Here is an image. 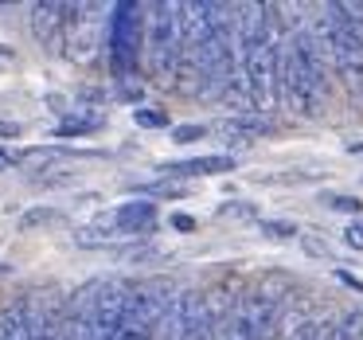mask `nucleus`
<instances>
[{"instance_id":"1","label":"nucleus","mask_w":363,"mask_h":340,"mask_svg":"<svg viewBox=\"0 0 363 340\" xmlns=\"http://www.w3.org/2000/svg\"><path fill=\"white\" fill-rule=\"evenodd\" d=\"M227 4H184V43L176 87L203 98H230L238 82V20Z\"/></svg>"},{"instance_id":"2","label":"nucleus","mask_w":363,"mask_h":340,"mask_svg":"<svg viewBox=\"0 0 363 340\" xmlns=\"http://www.w3.org/2000/svg\"><path fill=\"white\" fill-rule=\"evenodd\" d=\"M238 82L250 114H266L281 98V43L285 24L274 4L238 9Z\"/></svg>"},{"instance_id":"3","label":"nucleus","mask_w":363,"mask_h":340,"mask_svg":"<svg viewBox=\"0 0 363 340\" xmlns=\"http://www.w3.org/2000/svg\"><path fill=\"white\" fill-rule=\"evenodd\" d=\"M328 55L313 28H285L281 43V98L301 114H316L328 94Z\"/></svg>"},{"instance_id":"4","label":"nucleus","mask_w":363,"mask_h":340,"mask_svg":"<svg viewBox=\"0 0 363 340\" xmlns=\"http://www.w3.org/2000/svg\"><path fill=\"white\" fill-rule=\"evenodd\" d=\"M316 40L340 79L352 90H363V4H324Z\"/></svg>"},{"instance_id":"5","label":"nucleus","mask_w":363,"mask_h":340,"mask_svg":"<svg viewBox=\"0 0 363 340\" xmlns=\"http://www.w3.org/2000/svg\"><path fill=\"white\" fill-rule=\"evenodd\" d=\"M281 313H285V290L254 285L223 309L215 340H269L274 329H281Z\"/></svg>"},{"instance_id":"6","label":"nucleus","mask_w":363,"mask_h":340,"mask_svg":"<svg viewBox=\"0 0 363 340\" xmlns=\"http://www.w3.org/2000/svg\"><path fill=\"white\" fill-rule=\"evenodd\" d=\"M172 309H176V293L168 282H160V278L133 282L125 313H121L110 340H160L164 324L172 321Z\"/></svg>"},{"instance_id":"7","label":"nucleus","mask_w":363,"mask_h":340,"mask_svg":"<svg viewBox=\"0 0 363 340\" xmlns=\"http://www.w3.org/2000/svg\"><path fill=\"white\" fill-rule=\"evenodd\" d=\"M145 32H149V20H145V4L133 0H121L110 9V71L118 82H133L141 71V55H145Z\"/></svg>"},{"instance_id":"8","label":"nucleus","mask_w":363,"mask_h":340,"mask_svg":"<svg viewBox=\"0 0 363 340\" xmlns=\"http://www.w3.org/2000/svg\"><path fill=\"white\" fill-rule=\"evenodd\" d=\"M180 43H184V4H152L149 32H145V51H149L152 79L164 82V87H176Z\"/></svg>"},{"instance_id":"9","label":"nucleus","mask_w":363,"mask_h":340,"mask_svg":"<svg viewBox=\"0 0 363 340\" xmlns=\"http://www.w3.org/2000/svg\"><path fill=\"white\" fill-rule=\"evenodd\" d=\"M219 321H223V309L215 305L211 293L191 290L184 297H176L172 321H168V340H215Z\"/></svg>"},{"instance_id":"10","label":"nucleus","mask_w":363,"mask_h":340,"mask_svg":"<svg viewBox=\"0 0 363 340\" xmlns=\"http://www.w3.org/2000/svg\"><path fill=\"white\" fill-rule=\"evenodd\" d=\"M98 48H102V9L98 4H67V28L59 55L74 59V63H90Z\"/></svg>"},{"instance_id":"11","label":"nucleus","mask_w":363,"mask_h":340,"mask_svg":"<svg viewBox=\"0 0 363 340\" xmlns=\"http://www.w3.org/2000/svg\"><path fill=\"white\" fill-rule=\"evenodd\" d=\"M106 219L113 223V231L125 238H141L149 235L152 227H157V204H149V199H129V204L113 207Z\"/></svg>"},{"instance_id":"12","label":"nucleus","mask_w":363,"mask_h":340,"mask_svg":"<svg viewBox=\"0 0 363 340\" xmlns=\"http://www.w3.org/2000/svg\"><path fill=\"white\" fill-rule=\"evenodd\" d=\"M63 28H67V4H51V0L32 4V32L48 51L63 48Z\"/></svg>"},{"instance_id":"13","label":"nucleus","mask_w":363,"mask_h":340,"mask_svg":"<svg viewBox=\"0 0 363 340\" xmlns=\"http://www.w3.org/2000/svg\"><path fill=\"white\" fill-rule=\"evenodd\" d=\"M235 157L227 153H211V157H191V160H172V165H160L157 172L168 180H188V176H211V172H230Z\"/></svg>"},{"instance_id":"14","label":"nucleus","mask_w":363,"mask_h":340,"mask_svg":"<svg viewBox=\"0 0 363 340\" xmlns=\"http://www.w3.org/2000/svg\"><path fill=\"white\" fill-rule=\"evenodd\" d=\"M28 321H32V340H74L71 324H67V313H59V309L28 305Z\"/></svg>"},{"instance_id":"15","label":"nucleus","mask_w":363,"mask_h":340,"mask_svg":"<svg viewBox=\"0 0 363 340\" xmlns=\"http://www.w3.org/2000/svg\"><path fill=\"white\" fill-rule=\"evenodd\" d=\"M207 129H219V133L235 137V141H250V137L269 133V121H262V118H227V121H215V126H207Z\"/></svg>"},{"instance_id":"16","label":"nucleus","mask_w":363,"mask_h":340,"mask_svg":"<svg viewBox=\"0 0 363 340\" xmlns=\"http://www.w3.org/2000/svg\"><path fill=\"white\" fill-rule=\"evenodd\" d=\"M102 114H71V118L59 126V137H82V133H94V129H102Z\"/></svg>"},{"instance_id":"17","label":"nucleus","mask_w":363,"mask_h":340,"mask_svg":"<svg viewBox=\"0 0 363 340\" xmlns=\"http://www.w3.org/2000/svg\"><path fill=\"white\" fill-rule=\"evenodd\" d=\"M320 204L332 207V212H344V215H359L363 212V199L359 196H347V192H324Z\"/></svg>"},{"instance_id":"18","label":"nucleus","mask_w":363,"mask_h":340,"mask_svg":"<svg viewBox=\"0 0 363 340\" xmlns=\"http://www.w3.org/2000/svg\"><path fill=\"white\" fill-rule=\"evenodd\" d=\"M274 340H320V324H313V321H297V324H289V329L274 332Z\"/></svg>"},{"instance_id":"19","label":"nucleus","mask_w":363,"mask_h":340,"mask_svg":"<svg viewBox=\"0 0 363 340\" xmlns=\"http://www.w3.org/2000/svg\"><path fill=\"white\" fill-rule=\"evenodd\" d=\"M133 121H137V126H145V129H160V126H168L164 114H160V110H149V106L133 110Z\"/></svg>"},{"instance_id":"20","label":"nucleus","mask_w":363,"mask_h":340,"mask_svg":"<svg viewBox=\"0 0 363 340\" xmlns=\"http://www.w3.org/2000/svg\"><path fill=\"white\" fill-rule=\"evenodd\" d=\"M262 231L266 235H274V238H293V235H301L293 223H285V219H262Z\"/></svg>"},{"instance_id":"21","label":"nucleus","mask_w":363,"mask_h":340,"mask_svg":"<svg viewBox=\"0 0 363 340\" xmlns=\"http://www.w3.org/2000/svg\"><path fill=\"white\" fill-rule=\"evenodd\" d=\"M207 133H211L207 126H176V129H172V141H176V145H188V141H196V137H207Z\"/></svg>"},{"instance_id":"22","label":"nucleus","mask_w":363,"mask_h":340,"mask_svg":"<svg viewBox=\"0 0 363 340\" xmlns=\"http://www.w3.org/2000/svg\"><path fill=\"white\" fill-rule=\"evenodd\" d=\"M344 243L352 246V251H363V219H355L344 227Z\"/></svg>"},{"instance_id":"23","label":"nucleus","mask_w":363,"mask_h":340,"mask_svg":"<svg viewBox=\"0 0 363 340\" xmlns=\"http://www.w3.org/2000/svg\"><path fill=\"white\" fill-rule=\"evenodd\" d=\"M51 219H59V212H51V207H43V212H32V215H24V227H32V223H51Z\"/></svg>"},{"instance_id":"24","label":"nucleus","mask_w":363,"mask_h":340,"mask_svg":"<svg viewBox=\"0 0 363 340\" xmlns=\"http://www.w3.org/2000/svg\"><path fill=\"white\" fill-rule=\"evenodd\" d=\"M172 227L176 231H191V227H196V219H191V215H172Z\"/></svg>"},{"instance_id":"25","label":"nucleus","mask_w":363,"mask_h":340,"mask_svg":"<svg viewBox=\"0 0 363 340\" xmlns=\"http://www.w3.org/2000/svg\"><path fill=\"white\" fill-rule=\"evenodd\" d=\"M0 137H20V126L16 121H0Z\"/></svg>"},{"instance_id":"26","label":"nucleus","mask_w":363,"mask_h":340,"mask_svg":"<svg viewBox=\"0 0 363 340\" xmlns=\"http://www.w3.org/2000/svg\"><path fill=\"white\" fill-rule=\"evenodd\" d=\"M347 153H363V141H352V145H347Z\"/></svg>"},{"instance_id":"27","label":"nucleus","mask_w":363,"mask_h":340,"mask_svg":"<svg viewBox=\"0 0 363 340\" xmlns=\"http://www.w3.org/2000/svg\"><path fill=\"white\" fill-rule=\"evenodd\" d=\"M160 340H168V324H164V332H160Z\"/></svg>"},{"instance_id":"28","label":"nucleus","mask_w":363,"mask_h":340,"mask_svg":"<svg viewBox=\"0 0 363 340\" xmlns=\"http://www.w3.org/2000/svg\"><path fill=\"white\" fill-rule=\"evenodd\" d=\"M0 168H4V165H0Z\"/></svg>"}]
</instances>
